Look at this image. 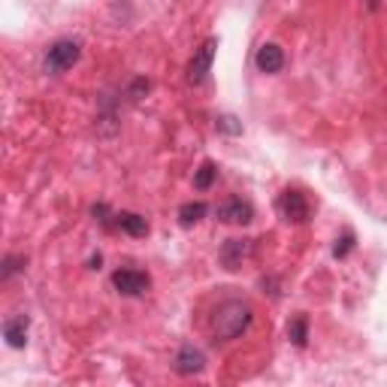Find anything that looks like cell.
Returning a JSON list of instances; mask_svg holds the SVG:
<instances>
[{"label": "cell", "mask_w": 387, "mask_h": 387, "mask_svg": "<svg viewBox=\"0 0 387 387\" xmlns=\"http://www.w3.org/2000/svg\"><path fill=\"white\" fill-rule=\"evenodd\" d=\"M251 324V306L242 300H227L212 315V336L215 342H230Z\"/></svg>", "instance_id": "6da1fadb"}, {"label": "cell", "mask_w": 387, "mask_h": 387, "mask_svg": "<svg viewBox=\"0 0 387 387\" xmlns=\"http://www.w3.org/2000/svg\"><path fill=\"white\" fill-rule=\"evenodd\" d=\"M278 215L285 218V221L290 224H303V221H309V215H312V206H309V200H306V194L303 191H281V197H278Z\"/></svg>", "instance_id": "7a4b0ae2"}, {"label": "cell", "mask_w": 387, "mask_h": 387, "mask_svg": "<svg viewBox=\"0 0 387 387\" xmlns=\"http://www.w3.org/2000/svg\"><path fill=\"white\" fill-rule=\"evenodd\" d=\"M79 55H82V46L76 40H58L46 55V70L49 73H64V70L76 64Z\"/></svg>", "instance_id": "3957f363"}, {"label": "cell", "mask_w": 387, "mask_h": 387, "mask_svg": "<svg viewBox=\"0 0 387 387\" xmlns=\"http://www.w3.org/2000/svg\"><path fill=\"white\" fill-rule=\"evenodd\" d=\"M215 49H218V40H206L203 46H200L197 52H194V58H191V64H188V79L194 85L197 82H203L206 73L212 70V58H215Z\"/></svg>", "instance_id": "277c9868"}, {"label": "cell", "mask_w": 387, "mask_h": 387, "mask_svg": "<svg viewBox=\"0 0 387 387\" xmlns=\"http://www.w3.org/2000/svg\"><path fill=\"white\" fill-rule=\"evenodd\" d=\"M112 285H116V290L125 297H139V294H145L152 281H148V276L139 269H118L116 276H112Z\"/></svg>", "instance_id": "5b68a950"}, {"label": "cell", "mask_w": 387, "mask_h": 387, "mask_svg": "<svg viewBox=\"0 0 387 387\" xmlns=\"http://www.w3.org/2000/svg\"><path fill=\"white\" fill-rule=\"evenodd\" d=\"M203 369H206V357L200 348L184 345L179 354H175V372L179 375H200Z\"/></svg>", "instance_id": "8992f818"}, {"label": "cell", "mask_w": 387, "mask_h": 387, "mask_svg": "<svg viewBox=\"0 0 387 387\" xmlns=\"http://www.w3.org/2000/svg\"><path fill=\"white\" fill-rule=\"evenodd\" d=\"M218 218L224 224H248L254 218V209L245 200H227V203L218 206Z\"/></svg>", "instance_id": "52a82bcc"}, {"label": "cell", "mask_w": 387, "mask_h": 387, "mask_svg": "<svg viewBox=\"0 0 387 387\" xmlns=\"http://www.w3.org/2000/svg\"><path fill=\"white\" fill-rule=\"evenodd\" d=\"M248 254H251V239H227L224 248H221L224 269H239Z\"/></svg>", "instance_id": "ba28073f"}, {"label": "cell", "mask_w": 387, "mask_h": 387, "mask_svg": "<svg viewBox=\"0 0 387 387\" xmlns=\"http://www.w3.org/2000/svg\"><path fill=\"white\" fill-rule=\"evenodd\" d=\"M254 64H258L260 73H278V70L285 67V52H281L276 42H267V46L258 49V58H254Z\"/></svg>", "instance_id": "9c48e42d"}, {"label": "cell", "mask_w": 387, "mask_h": 387, "mask_svg": "<svg viewBox=\"0 0 387 387\" xmlns=\"http://www.w3.org/2000/svg\"><path fill=\"white\" fill-rule=\"evenodd\" d=\"M3 336H6V342H10L13 348H24V342H28V318L19 315V318L6 321L3 324Z\"/></svg>", "instance_id": "30bf717a"}, {"label": "cell", "mask_w": 387, "mask_h": 387, "mask_svg": "<svg viewBox=\"0 0 387 387\" xmlns=\"http://www.w3.org/2000/svg\"><path fill=\"white\" fill-rule=\"evenodd\" d=\"M118 218V227L125 233H130V236H145L148 233V221L143 215H134V212H121V215H116Z\"/></svg>", "instance_id": "8fae6325"}, {"label": "cell", "mask_w": 387, "mask_h": 387, "mask_svg": "<svg viewBox=\"0 0 387 387\" xmlns=\"http://www.w3.org/2000/svg\"><path fill=\"white\" fill-rule=\"evenodd\" d=\"M215 175H218L215 164L206 161V164L197 170V175H194V188H197V191H209V188H212V182H215Z\"/></svg>", "instance_id": "7c38bea8"}, {"label": "cell", "mask_w": 387, "mask_h": 387, "mask_svg": "<svg viewBox=\"0 0 387 387\" xmlns=\"http://www.w3.org/2000/svg\"><path fill=\"white\" fill-rule=\"evenodd\" d=\"M203 215H206V206H203V203H184V206L179 209V218H182V224H184V227L197 224Z\"/></svg>", "instance_id": "4fadbf2b"}, {"label": "cell", "mask_w": 387, "mask_h": 387, "mask_svg": "<svg viewBox=\"0 0 387 387\" xmlns=\"http://www.w3.org/2000/svg\"><path fill=\"white\" fill-rule=\"evenodd\" d=\"M287 336L294 339V345H306V339H309V324H306V318H297L287 324Z\"/></svg>", "instance_id": "5bb4252c"}, {"label": "cell", "mask_w": 387, "mask_h": 387, "mask_svg": "<svg viewBox=\"0 0 387 387\" xmlns=\"http://www.w3.org/2000/svg\"><path fill=\"white\" fill-rule=\"evenodd\" d=\"M354 248V233H345L342 239H336V248H333V258H345V254Z\"/></svg>", "instance_id": "9a60e30c"}, {"label": "cell", "mask_w": 387, "mask_h": 387, "mask_svg": "<svg viewBox=\"0 0 387 387\" xmlns=\"http://www.w3.org/2000/svg\"><path fill=\"white\" fill-rule=\"evenodd\" d=\"M218 130H224V134H242V125H239V121H236L233 116H221V118H218Z\"/></svg>", "instance_id": "2e32d148"}, {"label": "cell", "mask_w": 387, "mask_h": 387, "mask_svg": "<svg viewBox=\"0 0 387 387\" xmlns=\"http://www.w3.org/2000/svg\"><path fill=\"white\" fill-rule=\"evenodd\" d=\"M19 263H24V258H6V260H3V278H10L15 269H22Z\"/></svg>", "instance_id": "e0dca14e"}]
</instances>
